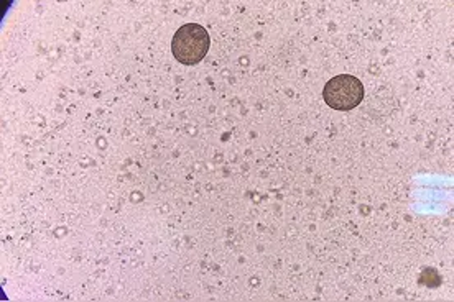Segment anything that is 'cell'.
<instances>
[{"mask_svg": "<svg viewBox=\"0 0 454 302\" xmlns=\"http://www.w3.org/2000/svg\"><path fill=\"white\" fill-rule=\"evenodd\" d=\"M211 46V38L205 27L200 23H186L176 30L171 42L175 59L182 65H198L205 59Z\"/></svg>", "mask_w": 454, "mask_h": 302, "instance_id": "cell-1", "label": "cell"}, {"mask_svg": "<svg viewBox=\"0 0 454 302\" xmlns=\"http://www.w3.org/2000/svg\"><path fill=\"white\" fill-rule=\"evenodd\" d=\"M323 97L331 109L348 112L363 102V82L351 74H340L328 81L323 90Z\"/></svg>", "mask_w": 454, "mask_h": 302, "instance_id": "cell-2", "label": "cell"}]
</instances>
